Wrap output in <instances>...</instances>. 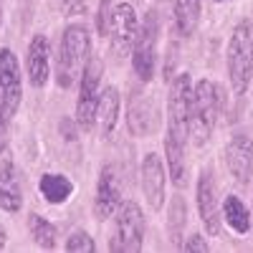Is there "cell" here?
<instances>
[{
	"label": "cell",
	"instance_id": "obj_1",
	"mask_svg": "<svg viewBox=\"0 0 253 253\" xmlns=\"http://www.w3.org/2000/svg\"><path fill=\"white\" fill-rule=\"evenodd\" d=\"M225 91L220 84L200 79L193 86V99H190V137L195 144H205L208 137L213 134L215 122L223 112Z\"/></svg>",
	"mask_w": 253,
	"mask_h": 253
},
{
	"label": "cell",
	"instance_id": "obj_2",
	"mask_svg": "<svg viewBox=\"0 0 253 253\" xmlns=\"http://www.w3.org/2000/svg\"><path fill=\"white\" fill-rule=\"evenodd\" d=\"M91 58V36L89 28L74 23L63 31L58 56H56V84L61 89H69L71 84L81 76L86 61Z\"/></svg>",
	"mask_w": 253,
	"mask_h": 253
},
{
	"label": "cell",
	"instance_id": "obj_3",
	"mask_svg": "<svg viewBox=\"0 0 253 253\" xmlns=\"http://www.w3.org/2000/svg\"><path fill=\"white\" fill-rule=\"evenodd\" d=\"M225 61H228V79H230V86H233V94L243 96L253 81V23L251 20H241L233 28L228 41Z\"/></svg>",
	"mask_w": 253,
	"mask_h": 253
},
{
	"label": "cell",
	"instance_id": "obj_4",
	"mask_svg": "<svg viewBox=\"0 0 253 253\" xmlns=\"http://www.w3.org/2000/svg\"><path fill=\"white\" fill-rule=\"evenodd\" d=\"M190 99H193V79L187 74L175 76L167 94V134L175 144H190Z\"/></svg>",
	"mask_w": 253,
	"mask_h": 253
},
{
	"label": "cell",
	"instance_id": "obj_5",
	"mask_svg": "<svg viewBox=\"0 0 253 253\" xmlns=\"http://www.w3.org/2000/svg\"><path fill=\"white\" fill-rule=\"evenodd\" d=\"M144 241V213L134 200H126L114 213V236L109 241L112 253H137Z\"/></svg>",
	"mask_w": 253,
	"mask_h": 253
},
{
	"label": "cell",
	"instance_id": "obj_6",
	"mask_svg": "<svg viewBox=\"0 0 253 253\" xmlns=\"http://www.w3.org/2000/svg\"><path fill=\"white\" fill-rule=\"evenodd\" d=\"M157 38H160V15L157 10H150L139 23V33L132 46V66L142 84L152 81L155 63H157Z\"/></svg>",
	"mask_w": 253,
	"mask_h": 253
},
{
	"label": "cell",
	"instance_id": "obj_7",
	"mask_svg": "<svg viewBox=\"0 0 253 253\" xmlns=\"http://www.w3.org/2000/svg\"><path fill=\"white\" fill-rule=\"evenodd\" d=\"M101 74H104L101 61L91 56L81 71L79 99H76V122L81 129H91L96 122V107H99V96H101Z\"/></svg>",
	"mask_w": 253,
	"mask_h": 253
},
{
	"label": "cell",
	"instance_id": "obj_8",
	"mask_svg": "<svg viewBox=\"0 0 253 253\" xmlns=\"http://www.w3.org/2000/svg\"><path fill=\"white\" fill-rule=\"evenodd\" d=\"M20 99H23L20 63L10 48H0V112L13 119L20 107Z\"/></svg>",
	"mask_w": 253,
	"mask_h": 253
},
{
	"label": "cell",
	"instance_id": "obj_9",
	"mask_svg": "<svg viewBox=\"0 0 253 253\" xmlns=\"http://www.w3.org/2000/svg\"><path fill=\"white\" fill-rule=\"evenodd\" d=\"M107 33L112 36V51L117 56H126L132 51L137 33H139V20L137 13L129 3H117L109 10V28Z\"/></svg>",
	"mask_w": 253,
	"mask_h": 253
},
{
	"label": "cell",
	"instance_id": "obj_10",
	"mask_svg": "<svg viewBox=\"0 0 253 253\" xmlns=\"http://www.w3.org/2000/svg\"><path fill=\"white\" fill-rule=\"evenodd\" d=\"M122 205V172L117 165H104L96 182L94 213L99 220H109Z\"/></svg>",
	"mask_w": 253,
	"mask_h": 253
},
{
	"label": "cell",
	"instance_id": "obj_11",
	"mask_svg": "<svg viewBox=\"0 0 253 253\" xmlns=\"http://www.w3.org/2000/svg\"><path fill=\"white\" fill-rule=\"evenodd\" d=\"M223 160H225L228 172L233 175V180L238 185H248V180L253 175V142H251V137L233 134L223 150Z\"/></svg>",
	"mask_w": 253,
	"mask_h": 253
},
{
	"label": "cell",
	"instance_id": "obj_12",
	"mask_svg": "<svg viewBox=\"0 0 253 253\" xmlns=\"http://www.w3.org/2000/svg\"><path fill=\"white\" fill-rule=\"evenodd\" d=\"M195 203H198V215L205 225L210 236H220V205H218V193H215V182L210 177L208 170L200 172L198 187H195Z\"/></svg>",
	"mask_w": 253,
	"mask_h": 253
},
{
	"label": "cell",
	"instance_id": "obj_13",
	"mask_svg": "<svg viewBox=\"0 0 253 253\" xmlns=\"http://www.w3.org/2000/svg\"><path fill=\"white\" fill-rule=\"evenodd\" d=\"M51 46L48 38L43 33H36L28 43V53H26V71H28V81L31 86L43 89L48 79H51Z\"/></svg>",
	"mask_w": 253,
	"mask_h": 253
},
{
	"label": "cell",
	"instance_id": "obj_14",
	"mask_svg": "<svg viewBox=\"0 0 253 253\" xmlns=\"http://www.w3.org/2000/svg\"><path fill=\"white\" fill-rule=\"evenodd\" d=\"M165 185H167V172H165V165H162L160 155H155V152L144 155V160H142V190H144V198L152 210H162V205H165Z\"/></svg>",
	"mask_w": 253,
	"mask_h": 253
},
{
	"label": "cell",
	"instance_id": "obj_15",
	"mask_svg": "<svg viewBox=\"0 0 253 253\" xmlns=\"http://www.w3.org/2000/svg\"><path fill=\"white\" fill-rule=\"evenodd\" d=\"M119 109H122V96L117 86H107L101 89L99 96V107H96V124L101 137H109L114 132V126L119 122Z\"/></svg>",
	"mask_w": 253,
	"mask_h": 253
},
{
	"label": "cell",
	"instance_id": "obj_16",
	"mask_svg": "<svg viewBox=\"0 0 253 253\" xmlns=\"http://www.w3.org/2000/svg\"><path fill=\"white\" fill-rule=\"evenodd\" d=\"M23 208V193L15 177V167L10 160L0 165V210L5 213H18Z\"/></svg>",
	"mask_w": 253,
	"mask_h": 253
},
{
	"label": "cell",
	"instance_id": "obj_17",
	"mask_svg": "<svg viewBox=\"0 0 253 253\" xmlns=\"http://www.w3.org/2000/svg\"><path fill=\"white\" fill-rule=\"evenodd\" d=\"M220 215L225 220V225L233 230V233H248L251 230V210L246 208V203L238 195H228L220 205Z\"/></svg>",
	"mask_w": 253,
	"mask_h": 253
},
{
	"label": "cell",
	"instance_id": "obj_18",
	"mask_svg": "<svg viewBox=\"0 0 253 253\" xmlns=\"http://www.w3.org/2000/svg\"><path fill=\"white\" fill-rule=\"evenodd\" d=\"M38 190L51 205H63L71 195H74V182L66 175H58V172H46L38 182Z\"/></svg>",
	"mask_w": 253,
	"mask_h": 253
},
{
	"label": "cell",
	"instance_id": "obj_19",
	"mask_svg": "<svg viewBox=\"0 0 253 253\" xmlns=\"http://www.w3.org/2000/svg\"><path fill=\"white\" fill-rule=\"evenodd\" d=\"M203 0H175V31L177 36H193L200 23Z\"/></svg>",
	"mask_w": 253,
	"mask_h": 253
},
{
	"label": "cell",
	"instance_id": "obj_20",
	"mask_svg": "<svg viewBox=\"0 0 253 253\" xmlns=\"http://www.w3.org/2000/svg\"><path fill=\"white\" fill-rule=\"evenodd\" d=\"M157 126V117L155 109H150L144 101H129V129L134 134H147Z\"/></svg>",
	"mask_w": 253,
	"mask_h": 253
},
{
	"label": "cell",
	"instance_id": "obj_21",
	"mask_svg": "<svg viewBox=\"0 0 253 253\" xmlns=\"http://www.w3.org/2000/svg\"><path fill=\"white\" fill-rule=\"evenodd\" d=\"M28 228H31L33 241L41 248H46V251H53L56 248V228L51 225V220H46L43 215H38V213H31Z\"/></svg>",
	"mask_w": 253,
	"mask_h": 253
},
{
	"label": "cell",
	"instance_id": "obj_22",
	"mask_svg": "<svg viewBox=\"0 0 253 253\" xmlns=\"http://www.w3.org/2000/svg\"><path fill=\"white\" fill-rule=\"evenodd\" d=\"M185 215H187L185 200L182 198H175L172 205H170V236H172L175 243H180V230L185 225Z\"/></svg>",
	"mask_w": 253,
	"mask_h": 253
},
{
	"label": "cell",
	"instance_id": "obj_23",
	"mask_svg": "<svg viewBox=\"0 0 253 253\" xmlns=\"http://www.w3.org/2000/svg\"><path fill=\"white\" fill-rule=\"evenodd\" d=\"M66 251H71V253H94L96 243L86 230H74V233L69 236V241H66Z\"/></svg>",
	"mask_w": 253,
	"mask_h": 253
},
{
	"label": "cell",
	"instance_id": "obj_24",
	"mask_svg": "<svg viewBox=\"0 0 253 253\" xmlns=\"http://www.w3.org/2000/svg\"><path fill=\"white\" fill-rule=\"evenodd\" d=\"M58 8L63 15H84L86 13V0H58Z\"/></svg>",
	"mask_w": 253,
	"mask_h": 253
},
{
	"label": "cell",
	"instance_id": "obj_25",
	"mask_svg": "<svg viewBox=\"0 0 253 253\" xmlns=\"http://www.w3.org/2000/svg\"><path fill=\"white\" fill-rule=\"evenodd\" d=\"M182 251H187V253H193V251L208 253V251H210V246L205 243V238H203L200 233H193V236H187V241L182 243Z\"/></svg>",
	"mask_w": 253,
	"mask_h": 253
},
{
	"label": "cell",
	"instance_id": "obj_26",
	"mask_svg": "<svg viewBox=\"0 0 253 253\" xmlns=\"http://www.w3.org/2000/svg\"><path fill=\"white\" fill-rule=\"evenodd\" d=\"M112 5V0H99V13H96V23H99V31L104 33L109 28V8Z\"/></svg>",
	"mask_w": 253,
	"mask_h": 253
},
{
	"label": "cell",
	"instance_id": "obj_27",
	"mask_svg": "<svg viewBox=\"0 0 253 253\" xmlns=\"http://www.w3.org/2000/svg\"><path fill=\"white\" fill-rule=\"evenodd\" d=\"M8 126H10V117L0 112V155L8 150Z\"/></svg>",
	"mask_w": 253,
	"mask_h": 253
},
{
	"label": "cell",
	"instance_id": "obj_28",
	"mask_svg": "<svg viewBox=\"0 0 253 253\" xmlns=\"http://www.w3.org/2000/svg\"><path fill=\"white\" fill-rule=\"evenodd\" d=\"M61 132L66 134V139H71V142H76V126L69 122V119H63L61 122Z\"/></svg>",
	"mask_w": 253,
	"mask_h": 253
},
{
	"label": "cell",
	"instance_id": "obj_29",
	"mask_svg": "<svg viewBox=\"0 0 253 253\" xmlns=\"http://www.w3.org/2000/svg\"><path fill=\"white\" fill-rule=\"evenodd\" d=\"M5 241H8V236H5V230H3V228H0V251H3V248H5Z\"/></svg>",
	"mask_w": 253,
	"mask_h": 253
},
{
	"label": "cell",
	"instance_id": "obj_30",
	"mask_svg": "<svg viewBox=\"0 0 253 253\" xmlns=\"http://www.w3.org/2000/svg\"><path fill=\"white\" fill-rule=\"evenodd\" d=\"M215 3H225V0H215Z\"/></svg>",
	"mask_w": 253,
	"mask_h": 253
}]
</instances>
